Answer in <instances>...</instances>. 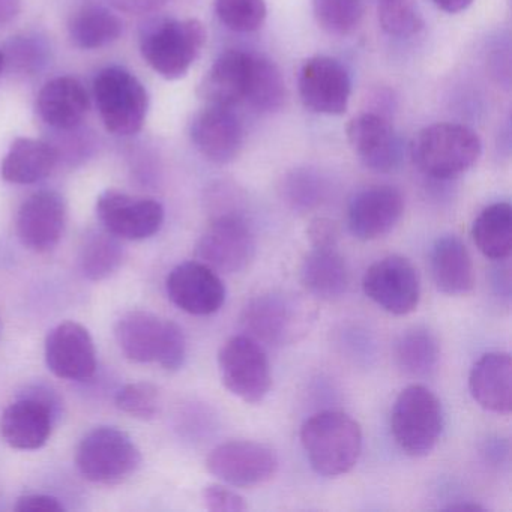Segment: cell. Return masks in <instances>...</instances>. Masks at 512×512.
I'll list each match as a JSON object with an SVG mask.
<instances>
[{
  "label": "cell",
  "mask_w": 512,
  "mask_h": 512,
  "mask_svg": "<svg viewBox=\"0 0 512 512\" xmlns=\"http://www.w3.org/2000/svg\"><path fill=\"white\" fill-rule=\"evenodd\" d=\"M317 319L313 302L298 293L272 290L245 305L241 323L247 335L272 347L292 346L310 334Z\"/></svg>",
  "instance_id": "cell-1"
},
{
  "label": "cell",
  "mask_w": 512,
  "mask_h": 512,
  "mask_svg": "<svg viewBox=\"0 0 512 512\" xmlns=\"http://www.w3.org/2000/svg\"><path fill=\"white\" fill-rule=\"evenodd\" d=\"M302 449L314 472L325 478L346 475L362 451L361 425L340 410H323L302 424Z\"/></svg>",
  "instance_id": "cell-2"
},
{
  "label": "cell",
  "mask_w": 512,
  "mask_h": 512,
  "mask_svg": "<svg viewBox=\"0 0 512 512\" xmlns=\"http://www.w3.org/2000/svg\"><path fill=\"white\" fill-rule=\"evenodd\" d=\"M478 134L461 124H434L419 131L410 146L413 163L424 175L451 181L464 175L481 157Z\"/></svg>",
  "instance_id": "cell-3"
},
{
  "label": "cell",
  "mask_w": 512,
  "mask_h": 512,
  "mask_svg": "<svg viewBox=\"0 0 512 512\" xmlns=\"http://www.w3.org/2000/svg\"><path fill=\"white\" fill-rule=\"evenodd\" d=\"M116 341L134 362H157L164 370L178 371L187 358V340L181 326L148 311H130L116 323Z\"/></svg>",
  "instance_id": "cell-4"
},
{
  "label": "cell",
  "mask_w": 512,
  "mask_h": 512,
  "mask_svg": "<svg viewBox=\"0 0 512 512\" xmlns=\"http://www.w3.org/2000/svg\"><path fill=\"white\" fill-rule=\"evenodd\" d=\"M206 29L199 20H163L146 29L140 40L143 58L166 80L187 76L205 46Z\"/></svg>",
  "instance_id": "cell-5"
},
{
  "label": "cell",
  "mask_w": 512,
  "mask_h": 512,
  "mask_svg": "<svg viewBox=\"0 0 512 512\" xmlns=\"http://www.w3.org/2000/svg\"><path fill=\"white\" fill-rule=\"evenodd\" d=\"M443 424L442 403L425 386H407L392 407V436L398 448L410 457L430 454L442 436Z\"/></svg>",
  "instance_id": "cell-6"
},
{
  "label": "cell",
  "mask_w": 512,
  "mask_h": 512,
  "mask_svg": "<svg viewBox=\"0 0 512 512\" xmlns=\"http://www.w3.org/2000/svg\"><path fill=\"white\" fill-rule=\"evenodd\" d=\"M61 400L50 386L38 383L17 395L0 419L5 442L20 451L43 448L61 415Z\"/></svg>",
  "instance_id": "cell-7"
},
{
  "label": "cell",
  "mask_w": 512,
  "mask_h": 512,
  "mask_svg": "<svg viewBox=\"0 0 512 512\" xmlns=\"http://www.w3.org/2000/svg\"><path fill=\"white\" fill-rule=\"evenodd\" d=\"M80 473L95 484H121L137 472L142 452L125 431L97 427L89 431L76 452Z\"/></svg>",
  "instance_id": "cell-8"
},
{
  "label": "cell",
  "mask_w": 512,
  "mask_h": 512,
  "mask_svg": "<svg viewBox=\"0 0 512 512\" xmlns=\"http://www.w3.org/2000/svg\"><path fill=\"white\" fill-rule=\"evenodd\" d=\"M95 100L104 125L116 136L139 133L148 115L145 86L124 68H106L94 83Z\"/></svg>",
  "instance_id": "cell-9"
},
{
  "label": "cell",
  "mask_w": 512,
  "mask_h": 512,
  "mask_svg": "<svg viewBox=\"0 0 512 512\" xmlns=\"http://www.w3.org/2000/svg\"><path fill=\"white\" fill-rule=\"evenodd\" d=\"M221 382L247 404H259L271 391V364L265 347L250 335H235L218 352Z\"/></svg>",
  "instance_id": "cell-10"
},
{
  "label": "cell",
  "mask_w": 512,
  "mask_h": 512,
  "mask_svg": "<svg viewBox=\"0 0 512 512\" xmlns=\"http://www.w3.org/2000/svg\"><path fill=\"white\" fill-rule=\"evenodd\" d=\"M256 236L250 224L238 214L218 215L196 245V259L218 274H238L256 256Z\"/></svg>",
  "instance_id": "cell-11"
},
{
  "label": "cell",
  "mask_w": 512,
  "mask_h": 512,
  "mask_svg": "<svg viewBox=\"0 0 512 512\" xmlns=\"http://www.w3.org/2000/svg\"><path fill=\"white\" fill-rule=\"evenodd\" d=\"M277 452L265 443L232 440L209 452L206 469L232 487L251 488L266 484L278 472Z\"/></svg>",
  "instance_id": "cell-12"
},
{
  "label": "cell",
  "mask_w": 512,
  "mask_h": 512,
  "mask_svg": "<svg viewBox=\"0 0 512 512\" xmlns=\"http://www.w3.org/2000/svg\"><path fill=\"white\" fill-rule=\"evenodd\" d=\"M365 296L394 316H406L418 308L421 281L406 257L392 254L370 266L362 278Z\"/></svg>",
  "instance_id": "cell-13"
},
{
  "label": "cell",
  "mask_w": 512,
  "mask_h": 512,
  "mask_svg": "<svg viewBox=\"0 0 512 512\" xmlns=\"http://www.w3.org/2000/svg\"><path fill=\"white\" fill-rule=\"evenodd\" d=\"M97 217L101 227L112 235L127 241H143L160 232L164 208L154 199L107 190L98 197Z\"/></svg>",
  "instance_id": "cell-14"
},
{
  "label": "cell",
  "mask_w": 512,
  "mask_h": 512,
  "mask_svg": "<svg viewBox=\"0 0 512 512\" xmlns=\"http://www.w3.org/2000/svg\"><path fill=\"white\" fill-rule=\"evenodd\" d=\"M299 97L311 112L340 116L349 107L352 82L346 68L329 56H314L302 64Z\"/></svg>",
  "instance_id": "cell-15"
},
{
  "label": "cell",
  "mask_w": 512,
  "mask_h": 512,
  "mask_svg": "<svg viewBox=\"0 0 512 512\" xmlns=\"http://www.w3.org/2000/svg\"><path fill=\"white\" fill-rule=\"evenodd\" d=\"M166 287L170 301L193 316L217 313L226 302V286L220 275L199 260L176 266L167 277Z\"/></svg>",
  "instance_id": "cell-16"
},
{
  "label": "cell",
  "mask_w": 512,
  "mask_h": 512,
  "mask_svg": "<svg viewBox=\"0 0 512 512\" xmlns=\"http://www.w3.org/2000/svg\"><path fill=\"white\" fill-rule=\"evenodd\" d=\"M67 226V205L55 191H38L23 202L17 214V236L23 247L47 253L61 241Z\"/></svg>",
  "instance_id": "cell-17"
},
{
  "label": "cell",
  "mask_w": 512,
  "mask_h": 512,
  "mask_svg": "<svg viewBox=\"0 0 512 512\" xmlns=\"http://www.w3.org/2000/svg\"><path fill=\"white\" fill-rule=\"evenodd\" d=\"M46 362L59 379L85 382L97 371V349L85 326L64 322L46 338Z\"/></svg>",
  "instance_id": "cell-18"
},
{
  "label": "cell",
  "mask_w": 512,
  "mask_h": 512,
  "mask_svg": "<svg viewBox=\"0 0 512 512\" xmlns=\"http://www.w3.org/2000/svg\"><path fill=\"white\" fill-rule=\"evenodd\" d=\"M403 212V194L395 187L376 185L353 197L347 211V224L356 239L376 241L397 226Z\"/></svg>",
  "instance_id": "cell-19"
},
{
  "label": "cell",
  "mask_w": 512,
  "mask_h": 512,
  "mask_svg": "<svg viewBox=\"0 0 512 512\" xmlns=\"http://www.w3.org/2000/svg\"><path fill=\"white\" fill-rule=\"evenodd\" d=\"M347 139L365 167L389 173L401 163V143L391 122L379 113H362L347 125Z\"/></svg>",
  "instance_id": "cell-20"
},
{
  "label": "cell",
  "mask_w": 512,
  "mask_h": 512,
  "mask_svg": "<svg viewBox=\"0 0 512 512\" xmlns=\"http://www.w3.org/2000/svg\"><path fill=\"white\" fill-rule=\"evenodd\" d=\"M191 139L197 151L215 164H229L241 154L244 127L230 107L206 106L194 118Z\"/></svg>",
  "instance_id": "cell-21"
},
{
  "label": "cell",
  "mask_w": 512,
  "mask_h": 512,
  "mask_svg": "<svg viewBox=\"0 0 512 512\" xmlns=\"http://www.w3.org/2000/svg\"><path fill=\"white\" fill-rule=\"evenodd\" d=\"M469 391L473 400L497 415L512 410V359L509 353L490 352L482 355L469 374Z\"/></svg>",
  "instance_id": "cell-22"
},
{
  "label": "cell",
  "mask_w": 512,
  "mask_h": 512,
  "mask_svg": "<svg viewBox=\"0 0 512 512\" xmlns=\"http://www.w3.org/2000/svg\"><path fill=\"white\" fill-rule=\"evenodd\" d=\"M251 53L227 50L212 64L199 85L206 106L230 107L244 103L250 76Z\"/></svg>",
  "instance_id": "cell-23"
},
{
  "label": "cell",
  "mask_w": 512,
  "mask_h": 512,
  "mask_svg": "<svg viewBox=\"0 0 512 512\" xmlns=\"http://www.w3.org/2000/svg\"><path fill=\"white\" fill-rule=\"evenodd\" d=\"M430 269L434 284L445 295H466L475 286L472 256L458 236L445 235L434 242Z\"/></svg>",
  "instance_id": "cell-24"
},
{
  "label": "cell",
  "mask_w": 512,
  "mask_h": 512,
  "mask_svg": "<svg viewBox=\"0 0 512 512\" xmlns=\"http://www.w3.org/2000/svg\"><path fill=\"white\" fill-rule=\"evenodd\" d=\"M301 281L314 298L337 301L349 289V268L335 247H313L302 260Z\"/></svg>",
  "instance_id": "cell-25"
},
{
  "label": "cell",
  "mask_w": 512,
  "mask_h": 512,
  "mask_svg": "<svg viewBox=\"0 0 512 512\" xmlns=\"http://www.w3.org/2000/svg\"><path fill=\"white\" fill-rule=\"evenodd\" d=\"M37 106L47 124L58 130H73L88 113V92L79 80L58 77L41 89Z\"/></svg>",
  "instance_id": "cell-26"
},
{
  "label": "cell",
  "mask_w": 512,
  "mask_h": 512,
  "mask_svg": "<svg viewBox=\"0 0 512 512\" xmlns=\"http://www.w3.org/2000/svg\"><path fill=\"white\" fill-rule=\"evenodd\" d=\"M58 158V151L49 143L20 137L11 145L0 172L11 184H35L53 172Z\"/></svg>",
  "instance_id": "cell-27"
},
{
  "label": "cell",
  "mask_w": 512,
  "mask_h": 512,
  "mask_svg": "<svg viewBox=\"0 0 512 512\" xmlns=\"http://www.w3.org/2000/svg\"><path fill=\"white\" fill-rule=\"evenodd\" d=\"M473 242L487 259L503 262L512 253V208L499 202L479 212L472 226Z\"/></svg>",
  "instance_id": "cell-28"
},
{
  "label": "cell",
  "mask_w": 512,
  "mask_h": 512,
  "mask_svg": "<svg viewBox=\"0 0 512 512\" xmlns=\"http://www.w3.org/2000/svg\"><path fill=\"white\" fill-rule=\"evenodd\" d=\"M121 241L103 227L86 233L79 254L82 274L91 281L112 277L124 262L125 251Z\"/></svg>",
  "instance_id": "cell-29"
},
{
  "label": "cell",
  "mask_w": 512,
  "mask_h": 512,
  "mask_svg": "<svg viewBox=\"0 0 512 512\" xmlns=\"http://www.w3.org/2000/svg\"><path fill=\"white\" fill-rule=\"evenodd\" d=\"M286 100V83L277 65L265 56L251 53L245 103L250 104L256 112L274 113L283 109Z\"/></svg>",
  "instance_id": "cell-30"
},
{
  "label": "cell",
  "mask_w": 512,
  "mask_h": 512,
  "mask_svg": "<svg viewBox=\"0 0 512 512\" xmlns=\"http://www.w3.org/2000/svg\"><path fill=\"white\" fill-rule=\"evenodd\" d=\"M394 356L398 368L403 373L412 377H427L439 364V341L430 329L418 326L398 337Z\"/></svg>",
  "instance_id": "cell-31"
},
{
  "label": "cell",
  "mask_w": 512,
  "mask_h": 512,
  "mask_svg": "<svg viewBox=\"0 0 512 512\" xmlns=\"http://www.w3.org/2000/svg\"><path fill=\"white\" fill-rule=\"evenodd\" d=\"M121 19L104 7H85L70 22L71 41L79 49H101L121 37Z\"/></svg>",
  "instance_id": "cell-32"
},
{
  "label": "cell",
  "mask_w": 512,
  "mask_h": 512,
  "mask_svg": "<svg viewBox=\"0 0 512 512\" xmlns=\"http://www.w3.org/2000/svg\"><path fill=\"white\" fill-rule=\"evenodd\" d=\"M317 25L335 37H346L361 25L364 19V0H313Z\"/></svg>",
  "instance_id": "cell-33"
},
{
  "label": "cell",
  "mask_w": 512,
  "mask_h": 512,
  "mask_svg": "<svg viewBox=\"0 0 512 512\" xmlns=\"http://www.w3.org/2000/svg\"><path fill=\"white\" fill-rule=\"evenodd\" d=\"M377 16L380 28L389 37L407 40L424 29V19L415 0H379Z\"/></svg>",
  "instance_id": "cell-34"
},
{
  "label": "cell",
  "mask_w": 512,
  "mask_h": 512,
  "mask_svg": "<svg viewBox=\"0 0 512 512\" xmlns=\"http://www.w3.org/2000/svg\"><path fill=\"white\" fill-rule=\"evenodd\" d=\"M215 13L230 31L250 34L262 28L268 8L265 0H215Z\"/></svg>",
  "instance_id": "cell-35"
},
{
  "label": "cell",
  "mask_w": 512,
  "mask_h": 512,
  "mask_svg": "<svg viewBox=\"0 0 512 512\" xmlns=\"http://www.w3.org/2000/svg\"><path fill=\"white\" fill-rule=\"evenodd\" d=\"M116 406L133 418L151 421L160 413V391L152 383H128L116 394Z\"/></svg>",
  "instance_id": "cell-36"
},
{
  "label": "cell",
  "mask_w": 512,
  "mask_h": 512,
  "mask_svg": "<svg viewBox=\"0 0 512 512\" xmlns=\"http://www.w3.org/2000/svg\"><path fill=\"white\" fill-rule=\"evenodd\" d=\"M284 200L290 208L308 212L317 208L325 197L323 182L308 172H296L287 178L283 188Z\"/></svg>",
  "instance_id": "cell-37"
},
{
  "label": "cell",
  "mask_w": 512,
  "mask_h": 512,
  "mask_svg": "<svg viewBox=\"0 0 512 512\" xmlns=\"http://www.w3.org/2000/svg\"><path fill=\"white\" fill-rule=\"evenodd\" d=\"M203 503L211 512H242L247 509L241 494L221 484H209L203 488Z\"/></svg>",
  "instance_id": "cell-38"
},
{
  "label": "cell",
  "mask_w": 512,
  "mask_h": 512,
  "mask_svg": "<svg viewBox=\"0 0 512 512\" xmlns=\"http://www.w3.org/2000/svg\"><path fill=\"white\" fill-rule=\"evenodd\" d=\"M14 509L19 512H64L65 506L58 497L50 494L29 493L19 497Z\"/></svg>",
  "instance_id": "cell-39"
},
{
  "label": "cell",
  "mask_w": 512,
  "mask_h": 512,
  "mask_svg": "<svg viewBox=\"0 0 512 512\" xmlns=\"http://www.w3.org/2000/svg\"><path fill=\"white\" fill-rule=\"evenodd\" d=\"M308 239L313 247H335L338 239V229L334 221L317 218L311 221L307 229Z\"/></svg>",
  "instance_id": "cell-40"
},
{
  "label": "cell",
  "mask_w": 512,
  "mask_h": 512,
  "mask_svg": "<svg viewBox=\"0 0 512 512\" xmlns=\"http://www.w3.org/2000/svg\"><path fill=\"white\" fill-rule=\"evenodd\" d=\"M170 0H110L113 7L128 14H145L160 10Z\"/></svg>",
  "instance_id": "cell-41"
},
{
  "label": "cell",
  "mask_w": 512,
  "mask_h": 512,
  "mask_svg": "<svg viewBox=\"0 0 512 512\" xmlns=\"http://www.w3.org/2000/svg\"><path fill=\"white\" fill-rule=\"evenodd\" d=\"M22 0H0V28L16 19Z\"/></svg>",
  "instance_id": "cell-42"
},
{
  "label": "cell",
  "mask_w": 512,
  "mask_h": 512,
  "mask_svg": "<svg viewBox=\"0 0 512 512\" xmlns=\"http://www.w3.org/2000/svg\"><path fill=\"white\" fill-rule=\"evenodd\" d=\"M473 0H433L439 10L448 14H457L466 11L472 5Z\"/></svg>",
  "instance_id": "cell-43"
},
{
  "label": "cell",
  "mask_w": 512,
  "mask_h": 512,
  "mask_svg": "<svg viewBox=\"0 0 512 512\" xmlns=\"http://www.w3.org/2000/svg\"><path fill=\"white\" fill-rule=\"evenodd\" d=\"M446 509H448V511H487L484 506L476 505V503H457V505L448 506Z\"/></svg>",
  "instance_id": "cell-44"
},
{
  "label": "cell",
  "mask_w": 512,
  "mask_h": 512,
  "mask_svg": "<svg viewBox=\"0 0 512 512\" xmlns=\"http://www.w3.org/2000/svg\"><path fill=\"white\" fill-rule=\"evenodd\" d=\"M5 58L4 53L0 52V74H2V70H4Z\"/></svg>",
  "instance_id": "cell-45"
}]
</instances>
